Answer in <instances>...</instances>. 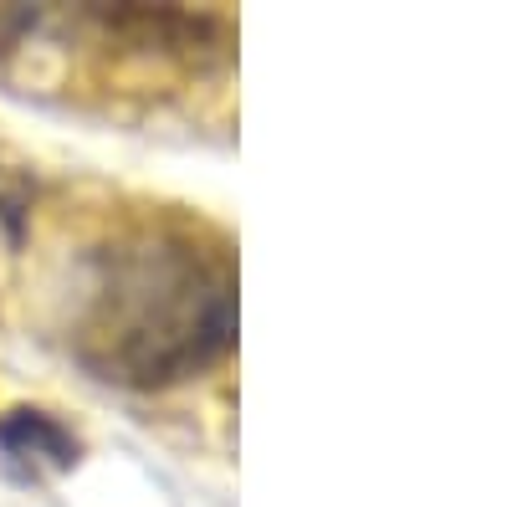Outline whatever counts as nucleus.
Listing matches in <instances>:
<instances>
[{"label":"nucleus","mask_w":512,"mask_h":507,"mask_svg":"<svg viewBox=\"0 0 512 507\" xmlns=\"http://www.w3.org/2000/svg\"><path fill=\"white\" fill-rule=\"evenodd\" d=\"M36 26V11H16V6H0V52L16 47V41Z\"/></svg>","instance_id":"nucleus-3"},{"label":"nucleus","mask_w":512,"mask_h":507,"mask_svg":"<svg viewBox=\"0 0 512 507\" xmlns=\"http://www.w3.org/2000/svg\"><path fill=\"white\" fill-rule=\"evenodd\" d=\"M77 436L47 410H6L0 415V456L16 477H57L77 467Z\"/></svg>","instance_id":"nucleus-2"},{"label":"nucleus","mask_w":512,"mask_h":507,"mask_svg":"<svg viewBox=\"0 0 512 507\" xmlns=\"http://www.w3.org/2000/svg\"><path fill=\"white\" fill-rule=\"evenodd\" d=\"M236 344V262L205 226L128 221L82 257L67 349L108 385L164 390Z\"/></svg>","instance_id":"nucleus-1"}]
</instances>
